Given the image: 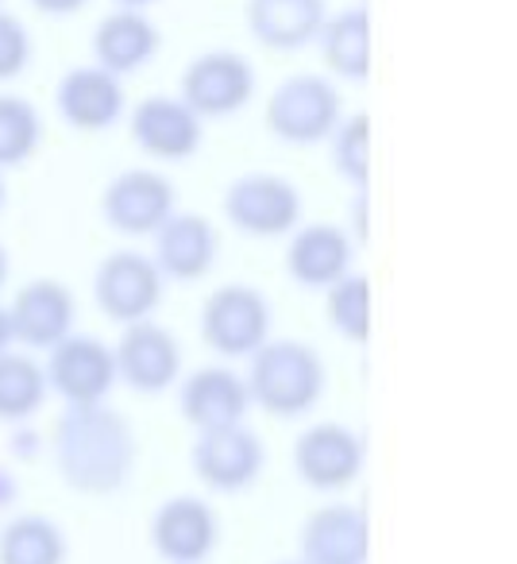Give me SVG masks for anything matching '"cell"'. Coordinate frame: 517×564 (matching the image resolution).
<instances>
[{"label": "cell", "mask_w": 517, "mask_h": 564, "mask_svg": "<svg viewBox=\"0 0 517 564\" xmlns=\"http://www.w3.org/2000/svg\"><path fill=\"white\" fill-rule=\"evenodd\" d=\"M174 213V186L166 174L135 166L120 171L101 194V217L120 236H151Z\"/></svg>", "instance_id": "obj_13"}, {"label": "cell", "mask_w": 517, "mask_h": 564, "mask_svg": "<svg viewBox=\"0 0 517 564\" xmlns=\"http://www.w3.org/2000/svg\"><path fill=\"white\" fill-rule=\"evenodd\" d=\"M32 35H28L24 20L0 9V82H12L32 66Z\"/></svg>", "instance_id": "obj_29"}, {"label": "cell", "mask_w": 517, "mask_h": 564, "mask_svg": "<svg viewBox=\"0 0 517 564\" xmlns=\"http://www.w3.org/2000/svg\"><path fill=\"white\" fill-rule=\"evenodd\" d=\"M51 394L66 402V406H94L105 402L117 387V360H112V345L89 333H70L55 348H47V364H43Z\"/></svg>", "instance_id": "obj_7"}, {"label": "cell", "mask_w": 517, "mask_h": 564, "mask_svg": "<svg viewBox=\"0 0 517 564\" xmlns=\"http://www.w3.org/2000/svg\"><path fill=\"white\" fill-rule=\"evenodd\" d=\"M35 9L47 12V17H74L89 4V0H32Z\"/></svg>", "instance_id": "obj_30"}, {"label": "cell", "mask_w": 517, "mask_h": 564, "mask_svg": "<svg viewBox=\"0 0 517 564\" xmlns=\"http://www.w3.org/2000/svg\"><path fill=\"white\" fill-rule=\"evenodd\" d=\"M158 55V28L140 9H120L105 17L94 32V63L101 70L128 78Z\"/></svg>", "instance_id": "obj_21"}, {"label": "cell", "mask_w": 517, "mask_h": 564, "mask_svg": "<svg viewBox=\"0 0 517 564\" xmlns=\"http://www.w3.org/2000/svg\"><path fill=\"white\" fill-rule=\"evenodd\" d=\"M324 317L332 333L344 337L348 345H367L371 325H375V286L367 274L348 271L332 286H324Z\"/></svg>", "instance_id": "obj_26"}, {"label": "cell", "mask_w": 517, "mask_h": 564, "mask_svg": "<svg viewBox=\"0 0 517 564\" xmlns=\"http://www.w3.org/2000/svg\"><path fill=\"white\" fill-rule=\"evenodd\" d=\"M58 479L78 495H112L132 479V425L105 402L66 406L55 425Z\"/></svg>", "instance_id": "obj_1"}, {"label": "cell", "mask_w": 517, "mask_h": 564, "mask_svg": "<svg viewBox=\"0 0 517 564\" xmlns=\"http://www.w3.org/2000/svg\"><path fill=\"white\" fill-rule=\"evenodd\" d=\"M298 561L306 564H367L371 561V518L355 502L317 507L301 522Z\"/></svg>", "instance_id": "obj_15"}, {"label": "cell", "mask_w": 517, "mask_h": 564, "mask_svg": "<svg viewBox=\"0 0 517 564\" xmlns=\"http://www.w3.org/2000/svg\"><path fill=\"white\" fill-rule=\"evenodd\" d=\"M4 197L9 194H4V178H0V213H4Z\"/></svg>", "instance_id": "obj_35"}, {"label": "cell", "mask_w": 517, "mask_h": 564, "mask_svg": "<svg viewBox=\"0 0 517 564\" xmlns=\"http://www.w3.org/2000/svg\"><path fill=\"white\" fill-rule=\"evenodd\" d=\"M332 151V171L355 189H367L371 182V117L367 112H352L340 117V124L332 128L329 140Z\"/></svg>", "instance_id": "obj_28"}, {"label": "cell", "mask_w": 517, "mask_h": 564, "mask_svg": "<svg viewBox=\"0 0 517 564\" xmlns=\"http://www.w3.org/2000/svg\"><path fill=\"white\" fill-rule=\"evenodd\" d=\"M12 333L20 345L47 352L63 337L74 333L78 322V302H74L70 286L58 279H32L16 291V299L9 302Z\"/></svg>", "instance_id": "obj_16"}, {"label": "cell", "mask_w": 517, "mask_h": 564, "mask_svg": "<svg viewBox=\"0 0 517 564\" xmlns=\"http://www.w3.org/2000/svg\"><path fill=\"white\" fill-rule=\"evenodd\" d=\"M367 441L344 422H314L294 441V471L314 491H344L363 476Z\"/></svg>", "instance_id": "obj_10"}, {"label": "cell", "mask_w": 517, "mask_h": 564, "mask_svg": "<svg viewBox=\"0 0 517 564\" xmlns=\"http://www.w3.org/2000/svg\"><path fill=\"white\" fill-rule=\"evenodd\" d=\"M355 263V243L344 225H298L286 243V271L306 291H324L337 279H344Z\"/></svg>", "instance_id": "obj_20"}, {"label": "cell", "mask_w": 517, "mask_h": 564, "mask_svg": "<svg viewBox=\"0 0 517 564\" xmlns=\"http://www.w3.org/2000/svg\"><path fill=\"white\" fill-rule=\"evenodd\" d=\"M9 271H12V263H9V248L0 243V291H4V282H9Z\"/></svg>", "instance_id": "obj_33"}, {"label": "cell", "mask_w": 517, "mask_h": 564, "mask_svg": "<svg viewBox=\"0 0 517 564\" xmlns=\"http://www.w3.org/2000/svg\"><path fill=\"white\" fill-rule=\"evenodd\" d=\"M201 340L224 360H248L263 340H271V302L255 286L228 282L201 302Z\"/></svg>", "instance_id": "obj_4"}, {"label": "cell", "mask_w": 517, "mask_h": 564, "mask_svg": "<svg viewBox=\"0 0 517 564\" xmlns=\"http://www.w3.org/2000/svg\"><path fill=\"white\" fill-rule=\"evenodd\" d=\"M124 78L101 70L97 63L74 66L55 86V109L78 132H105L124 117Z\"/></svg>", "instance_id": "obj_18"}, {"label": "cell", "mask_w": 517, "mask_h": 564, "mask_svg": "<svg viewBox=\"0 0 517 564\" xmlns=\"http://www.w3.org/2000/svg\"><path fill=\"white\" fill-rule=\"evenodd\" d=\"M66 530L47 514H16L0 525V564H66Z\"/></svg>", "instance_id": "obj_24"}, {"label": "cell", "mask_w": 517, "mask_h": 564, "mask_svg": "<svg viewBox=\"0 0 517 564\" xmlns=\"http://www.w3.org/2000/svg\"><path fill=\"white\" fill-rule=\"evenodd\" d=\"M155 267L163 279L197 282L212 271L220 256V236L205 213H178L174 209L163 225L155 228Z\"/></svg>", "instance_id": "obj_19"}, {"label": "cell", "mask_w": 517, "mask_h": 564, "mask_svg": "<svg viewBox=\"0 0 517 564\" xmlns=\"http://www.w3.org/2000/svg\"><path fill=\"white\" fill-rule=\"evenodd\" d=\"M243 383H248L251 406L290 422V417H306L309 410H317L329 371L317 348H309L306 340L271 337L248 356Z\"/></svg>", "instance_id": "obj_2"}, {"label": "cell", "mask_w": 517, "mask_h": 564, "mask_svg": "<svg viewBox=\"0 0 517 564\" xmlns=\"http://www.w3.org/2000/svg\"><path fill=\"white\" fill-rule=\"evenodd\" d=\"M178 410L197 433L220 430V425L248 422L251 394L240 371L224 368V364H205L186 379H178Z\"/></svg>", "instance_id": "obj_17"}, {"label": "cell", "mask_w": 517, "mask_h": 564, "mask_svg": "<svg viewBox=\"0 0 517 564\" xmlns=\"http://www.w3.org/2000/svg\"><path fill=\"white\" fill-rule=\"evenodd\" d=\"M16 495H20L16 476H12L9 468H0V510L12 507V502H16Z\"/></svg>", "instance_id": "obj_31"}, {"label": "cell", "mask_w": 517, "mask_h": 564, "mask_svg": "<svg viewBox=\"0 0 517 564\" xmlns=\"http://www.w3.org/2000/svg\"><path fill=\"white\" fill-rule=\"evenodd\" d=\"M283 564H306V561H283Z\"/></svg>", "instance_id": "obj_36"}, {"label": "cell", "mask_w": 517, "mask_h": 564, "mask_svg": "<svg viewBox=\"0 0 517 564\" xmlns=\"http://www.w3.org/2000/svg\"><path fill=\"white\" fill-rule=\"evenodd\" d=\"M189 464H194V476L209 491L240 495L263 476L267 448H263L255 430H248V422L220 425V430L197 433L194 448H189Z\"/></svg>", "instance_id": "obj_8"}, {"label": "cell", "mask_w": 517, "mask_h": 564, "mask_svg": "<svg viewBox=\"0 0 517 564\" xmlns=\"http://www.w3.org/2000/svg\"><path fill=\"white\" fill-rule=\"evenodd\" d=\"M178 97L201 120H224L255 97V66L235 51H205L182 70Z\"/></svg>", "instance_id": "obj_9"}, {"label": "cell", "mask_w": 517, "mask_h": 564, "mask_svg": "<svg viewBox=\"0 0 517 564\" xmlns=\"http://www.w3.org/2000/svg\"><path fill=\"white\" fill-rule=\"evenodd\" d=\"M248 28L271 51H301L324 24V0H248Z\"/></svg>", "instance_id": "obj_22"}, {"label": "cell", "mask_w": 517, "mask_h": 564, "mask_svg": "<svg viewBox=\"0 0 517 564\" xmlns=\"http://www.w3.org/2000/svg\"><path fill=\"white\" fill-rule=\"evenodd\" d=\"M112 360H117V383L135 394H163L182 379V345L155 317L120 325Z\"/></svg>", "instance_id": "obj_11"}, {"label": "cell", "mask_w": 517, "mask_h": 564, "mask_svg": "<svg viewBox=\"0 0 517 564\" xmlns=\"http://www.w3.org/2000/svg\"><path fill=\"white\" fill-rule=\"evenodd\" d=\"M321 55L329 74L340 82H367L371 74V12L363 4L340 9L337 17H324L321 32Z\"/></svg>", "instance_id": "obj_23"}, {"label": "cell", "mask_w": 517, "mask_h": 564, "mask_svg": "<svg viewBox=\"0 0 517 564\" xmlns=\"http://www.w3.org/2000/svg\"><path fill=\"white\" fill-rule=\"evenodd\" d=\"M344 117V97L324 74H290L267 97V128L290 148L324 143Z\"/></svg>", "instance_id": "obj_3"}, {"label": "cell", "mask_w": 517, "mask_h": 564, "mask_svg": "<svg viewBox=\"0 0 517 564\" xmlns=\"http://www.w3.org/2000/svg\"><path fill=\"white\" fill-rule=\"evenodd\" d=\"M147 533L166 564H205L220 545V518L197 495H174L155 507Z\"/></svg>", "instance_id": "obj_12"}, {"label": "cell", "mask_w": 517, "mask_h": 564, "mask_svg": "<svg viewBox=\"0 0 517 564\" xmlns=\"http://www.w3.org/2000/svg\"><path fill=\"white\" fill-rule=\"evenodd\" d=\"M224 217L251 240H278L301 225V189L271 171H248L224 189Z\"/></svg>", "instance_id": "obj_5"}, {"label": "cell", "mask_w": 517, "mask_h": 564, "mask_svg": "<svg viewBox=\"0 0 517 564\" xmlns=\"http://www.w3.org/2000/svg\"><path fill=\"white\" fill-rule=\"evenodd\" d=\"M43 143V117L28 97L0 94V171L24 166Z\"/></svg>", "instance_id": "obj_27"}, {"label": "cell", "mask_w": 517, "mask_h": 564, "mask_svg": "<svg viewBox=\"0 0 517 564\" xmlns=\"http://www.w3.org/2000/svg\"><path fill=\"white\" fill-rule=\"evenodd\" d=\"M120 9H143V4H155V0H117Z\"/></svg>", "instance_id": "obj_34"}, {"label": "cell", "mask_w": 517, "mask_h": 564, "mask_svg": "<svg viewBox=\"0 0 517 564\" xmlns=\"http://www.w3.org/2000/svg\"><path fill=\"white\" fill-rule=\"evenodd\" d=\"M51 387L43 376V364L28 352H0V422L24 425L47 402Z\"/></svg>", "instance_id": "obj_25"}, {"label": "cell", "mask_w": 517, "mask_h": 564, "mask_svg": "<svg viewBox=\"0 0 517 564\" xmlns=\"http://www.w3.org/2000/svg\"><path fill=\"white\" fill-rule=\"evenodd\" d=\"M12 345H16V333H12L9 306H0V352H9Z\"/></svg>", "instance_id": "obj_32"}, {"label": "cell", "mask_w": 517, "mask_h": 564, "mask_svg": "<svg viewBox=\"0 0 517 564\" xmlns=\"http://www.w3.org/2000/svg\"><path fill=\"white\" fill-rule=\"evenodd\" d=\"M163 271L143 251H112L94 271V302L117 325L155 317V310L163 306Z\"/></svg>", "instance_id": "obj_6"}, {"label": "cell", "mask_w": 517, "mask_h": 564, "mask_svg": "<svg viewBox=\"0 0 517 564\" xmlns=\"http://www.w3.org/2000/svg\"><path fill=\"white\" fill-rule=\"evenodd\" d=\"M132 140L143 155L158 159V163H182V159L197 155L201 148V117L189 109L182 97L155 94L143 97L128 117Z\"/></svg>", "instance_id": "obj_14"}]
</instances>
